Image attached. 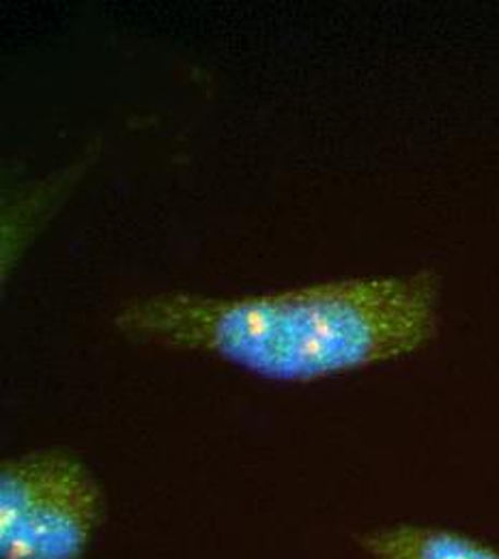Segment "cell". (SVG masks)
I'll list each match as a JSON object with an SVG mask.
<instances>
[{"label": "cell", "instance_id": "obj_3", "mask_svg": "<svg viewBox=\"0 0 499 559\" xmlns=\"http://www.w3.org/2000/svg\"><path fill=\"white\" fill-rule=\"evenodd\" d=\"M368 559H499V549L472 536L432 525H381L356 536Z\"/></svg>", "mask_w": 499, "mask_h": 559}, {"label": "cell", "instance_id": "obj_2", "mask_svg": "<svg viewBox=\"0 0 499 559\" xmlns=\"http://www.w3.org/2000/svg\"><path fill=\"white\" fill-rule=\"evenodd\" d=\"M102 519V487L73 454L41 450L2 463L0 558L82 559Z\"/></svg>", "mask_w": 499, "mask_h": 559}, {"label": "cell", "instance_id": "obj_1", "mask_svg": "<svg viewBox=\"0 0 499 559\" xmlns=\"http://www.w3.org/2000/svg\"><path fill=\"white\" fill-rule=\"evenodd\" d=\"M136 345L205 353L246 372L310 383L427 349L441 323V278H349L265 295L157 293L115 312Z\"/></svg>", "mask_w": 499, "mask_h": 559}]
</instances>
